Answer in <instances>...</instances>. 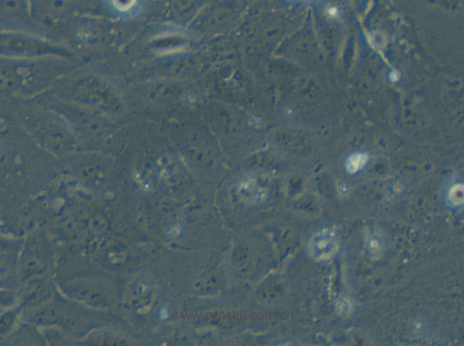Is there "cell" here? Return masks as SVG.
I'll return each mask as SVG.
<instances>
[{
  "label": "cell",
  "instance_id": "obj_2",
  "mask_svg": "<svg viewBox=\"0 0 464 346\" xmlns=\"http://www.w3.org/2000/svg\"><path fill=\"white\" fill-rule=\"evenodd\" d=\"M366 254L371 258H377L384 248V241L377 232L372 231L367 235L365 242Z\"/></svg>",
  "mask_w": 464,
  "mask_h": 346
},
{
  "label": "cell",
  "instance_id": "obj_1",
  "mask_svg": "<svg viewBox=\"0 0 464 346\" xmlns=\"http://www.w3.org/2000/svg\"><path fill=\"white\" fill-rule=\"evenodd\" d=\"M44 266L45 261L39 252L34 249L27 252L24 257L23 264V270L27 275H32L39 273L43 269Z\"/></svg>",
  "mask_w": 464,
  "mask_h": 346
},
{
  "label": "cell",
  "instance_id": "obj_3",
  "mask_svg": "<svg viewBox=\"0 0 464 346\" xmlns=\"http://www.w3.org/2000/svg\"><path fill=\"white\" fill-rule=\"evenodd\" d=\"M260 187L261 186L256 185V183L247 182L244 183L241 188V192L242 193L243 196L246 198L247 200L259 201L265 196L264 191H262Z\"/></svg>",
  "mask_w": 464,
  "mask_h": 346
},
{
  "label": "cell",
  "instance_id": "obj_7",
  "mask_svg": "<svg viewBox=\"0 0 464 346\" xmlns=\"http://www.w3.org/2000/svg\"><path fill=\"white\" fill-rule=\"evenodd\" d=\"M390 79L393 82H397L400 79V74L396 71H392L390 74Z\"/></svg>",
  "mask_w": 464,
  "mask_h": 346
},
{
  "label": "cell",
  "instance_id": "obj_8",
  "mask_svg": "<svg viewBox=\"0 0 464 346\" xmlns=\"http://www.w3.org/2000/svg\"><path fill=\"white\" fill-rule=\"evenodd\" d=\"M330 12V14L332 16H333V15L335 16V15H336V14H337V9H335V8H331V9H330V12Z\"/></svg>",
  "mask_w": 464,
  "mask_h": 346
},
{
  "label": "cell",
  "instance_id": "obj_6",
  "mask_svg": "<svg viewBox=\"0 0 464 346\" xmlns=\"http://www.w3.org/2000/svg\"><path fill=\"white\" fill-rule=\"evenodd\" d=\"M114 4L117 8L118 10L121 11H125L130 9L135 4L136 1H114Z\"/></svg>",
  "mask_w": 464,
  "mask_h": 346
},
{
  "label": "cell",
  "instance_id": "obj_5",
  "mask_svg": "<svg viewBox=\"0 0 464 346\" xmlns=\"http://www.w3.org/2000/svg\"><path fill=\"white\" fill-rule=\"evenodd\" d=\"M449 200L454 205H458L464 202V185L462 183L454 185L449 193Z\"/></svg>",
  "mask_w": 464,
  "mask_h": 346
},
{
  "label": "cell",
  "instance_id": "obj_4",
  "mask_svg": "<svg viewBox=\"0 0 464 346\" xmlns=\"http://www.w3.org/2000/svg\"><path fill=\"white\" fill-rule=\"evenodd\" d=\"M368 161V156L365 153L354 154L348 158L346 167L348 172L355 173L363 169Z\"/></svg>",
  "mask_w": 464,
  "mask_h": 346
}]
</instances>
